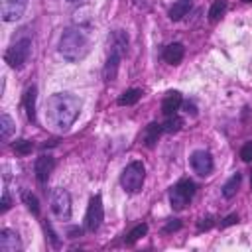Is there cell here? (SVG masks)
<instances>
[{"instance_id": "f546056e", "label": "cell", "mask_w": 252, "mask_h": 252, "mask_svg": "<svg viewBox=\"0 0 252 252\" xmlns=\"http://www.w3.org/2000/svg\"><path fill=\"white\" fill-rule=\"evenodd\" d=\"M238 222V217L236 215H230L224 219V222H220V226H230V224H236Z\"/></svg>"}, {"instance_id": "484cf974", "label": "cell", "mask_w": 252, "mask_h": 252, "mask_svg": "<svg viewBox=\"0 0 252 252\" xmlns=\"http://www.w3.org/2000/svg\"><path fill=\"white\" fill-rule=\"evenodd\" d=\"M24 203H26V207H28L33 215H39V203H37V197H35V195L26 193V195H24Z\"/></svg>"}, {"instance_id": "8fae6325", "label": "cell", "mask_w": 252, "mask_h": 252, "mask_svg": "<svg viewBox=\"0 0 252 252\" xmlns=\"http://www.w3.org/2000/svg\"><path fill=\"white\" fill-rule=\"evenodd\" d=\"M0 250L2 252H18L22 250V242L18 238V234L10 228L0 230Z\"/></svg>"}, {"instance_id": "1f68e13d", "label": "cell", "mask_w": 252, "mask_h": 252, "mask_svg": "<svg viewBox=\"0 0 252 252\" xmlns=\"http://www.w3.org/2000/svg\"><path fill=\"white\" fill-rule=\"evenodd\" d=\"M185 112H187V114H191V116H195V114H197V110H195V106H193L191 102H185Z\"/></svg>"}, {"instance_id": "5bb4252c", "label": "cell", "mask_w": 252, "mask_h": 252, "mask_svg": "<svg viewBox=\"0 0 252 252\" xmlns=\"http://www.w3.org/2000/svg\"><path fill=\"white\" fill-rule=\"evenodd\" d=\"M183 55H185V47H183L179 41L169 43V45L163 49V59H165V63H169V65H177V63H181Z\"/></svg>"}, {"instance_id": "7a4b0ae2", "label": "cell", "mask_w": 252, "mask_h": 252, "mask_svg": "<svg viewBox=\"0 0 252 252\" xmlns=\"http://www.w3.org/2000/svg\"><path fill=\"white\" fill-rule=\"evenodd\" d=\"M59 53L67 61H79L89 53V35L83 28H69L61 33Z\"/></svg>"}, {"instance_id": "603a6c76", "label": "cell", "mask_w": 252, "mask_h": 252, "mask_svg": "<svg viewBox=\"0 0 252 252\" xmlns=\"http://www.w3.org/2000/svg\"><path fill=\"white\" fill-rule=\"evenodd\" d=\"M183 126V120L177 116V114H171V116H165V122L161 124L163 132H179Z\"/></svg>"}, {"instance_id": "3957f363", "label": "cell", "mask_w": 252, "mask_h": 252, "mask_svg": "<svg viewBox=\"0 0 252 252\" xmlns=\"http://www.w3.org/2000/svg\"><path fill=\"white\" fill-rule=\"evenodd\" d=\"M144 179H146V167L142 161H130L122 175H120V185L126 193H138L144 185Z\"/></svg>"}, {"instance_id": "d6a6232c", "label": "cell", "mask_w": 252, "mask_h": 252, "mask_svg": "<svg viewBox=\"0 0 252 252\" xmlns=\"http://www.w3.org/2000/svg\"><path fill=\"white\" fill-rule=\"evenodd\" d=\"M134 2H136V6H138V8H142V10H148V8H150L148 0H134Z\"/></svg>"}, {"instance_id": "4316f807", "label": "cell", "mask_w": 252, "mask_h": 252, "mask_svg": "<svg viewBox=\"0 0 252 252\" xmlns=\"http://www.w3.org/2000/svg\"><path fill=\"white\" fill-rule=\"evenodd\" d=\"M240 158L242 161H252V142H246L240 150Z\"/></svg>"}, {"instance_id": "ffe728a7", "label": "cell", "mask_w": 252, "mask_h": 252, "mask_svg": "<svg viewBox=\"0 0 252 252\" xmlns=\"http://www.w3.org/2000/svg\"><path fill=\"white\" fill-rule=\"evenodd\" d=\"M12 132H14V120L8 114H2L0 116V138H2V142H8Z\"/></svg>"}, {"instance_id": "f1b7e54d", "label": "cell", "mask_w": 252, "mask_h": 252, "mask_svg": "<svg viewBox=\"0 0 252 252\" xmlns=\"http://www.w3.org/2000/svg\"><path fill=\"white\" fill-rule=\"evenodd\" d=\"M179 226H181V222H179L177 219H173L171 222H167V224H165V232H171V230H177Z\"/></svg>"}, {"instance_id": "e575fe53", "label": "cell", "mask_w": 252, "mask_h": 252, "mask_svg": "<svg viewBox=\"0 0 252 252\" xmlns=\"http://www.w3.org/2000/svg\"><path fill=\"white\" fill-rule=\"evenodd\" d=\"M67 2H79V0H67Z\"/></svg>"}, {"instance_id": "d6986e66", "label": "cell", "mask_w": 252, "mask_h": 252, "mask_svg": "<svg viewBox=\"0 0 252 252\" xmlns=\"http://www.w3.org/2000/svg\"><path fill=\"white\" fill-rule=\"evenodd\" d=\"M240 181H242V175H240V173H234V175L222 185V195H224L226 199L234 197L236 191H238V187H240Z\"/></svg>"}, {"instance_id": "277c9868", "label": "cell", "mask_w": 252, "mask_h": 252, "mask_svg": "<svg viewBox=\"0 0 252 252\" xmlns=\"http://www.w3.org/2000/svg\"><path fill=\"white\" fill-rule=\"evenodd\" d=\"M30 55H32V39H30V37H22V39L14 41V43L6 49L4 59H6V63H8L10 67L22 69V67L28 63Z\"/></svg>"}, {"instance_id": "2e32d148", "label": "cell", "mask_w": 252, "mask_h": 252, "mask_svg": "<svg viewBox=\"0 0 252 252\" xmlns=\"http://www.w3.org/2000/svg\"><path fill=\"white\" fill-rule=\"evenodd\" d=\"M161 132H163L161 124H156V122L148 124V126H146V130H144V144H146L148 148H154Z\"/></svg>"}, {"instance_id": "cb8c5ba5", "label": "cell", "mask_w": 252, "mask_h": 252, "mask_svg": "<svg viewBox=\"0 0 252 252\" xmlns=\"http://www.w3.org/2000/svg\"><path fill=\"white\" fill-rule=\"evenodd\" d=\"M126 47H128V37L124 35V32H114L112 33V49H118L120 53H124L126 51Z\"/></svg>"}, {"instance_id": "4dcf8cb0", "label": "cell", "mask_w": 252, "mask_h": 252, "mask_svg": "<svg viewBox=\"0 0 252 252\" xmlns=\"http://www.w3.org/2000/svg\"><path fill=\"white\" fill-rule=\"evenodd\" d=\"M211 226H213V219L211 217H207V219H203L199 222V228H211Z\"/></svg>"}, {"instance_id": "30bf717a", "label": "cell", "mask_w": 252, "mask_h": 252, "mask_svg": "<svg viewBox=\"0 0 252 252\" xmlns=\"http://www.w3.org/2000/svg\"><path fill=\"white\" fill-rule=\"evenodd\" d=\"M53 167H55V159H53L51 156H41V158H37V159H35V167H33L37 181H39V183H45V181L49 179V175L53 173Z\"/></svg>"}, {"instance_id": "d4e9b609", "label": "cell", "mask_w": 252, "mask_h": 252, "mask_svg": "<svg viewBox=\"0 0 252 252\" xmlns=\"http://www.w3.org/2000/svg\"><path fill=\"white\" fill-rule=\"evenodd\" d=\"M14 150H16L18 154L26 156V154H30V152L33 150V142H32V140H16V142H14Z\"/></svg>"}, {"instance_id": "8992f818", "label": "cell", "mask_w": 252, "mask_h": 252, "mask_svg": "<svg viewBox=\"0 0 252 252\" xmlns=\"http://www.w3.org/2000/svg\"><path fill=\"white\" fill-rule=\"evenodd\" d=\"M102 219H104L102 199H100V195H94V197H91L89 209H87V215H85V226H87V230L94 232L102 224Z\"/></svg>"}, {"instance_id": "9c48e42d", "label": "cell", "mask_w": 252, "mask_h": 252, "mask_svg": "<svg viewBox=\"0 0 252 252\" xmlns=\"http://www.w3.org/2000/svg\"><path fill=\"white\" fill-rule=\"evenodd\" d=\"M28 0H0V14L4 22H16L24 16Z\"/></svg>"}, {"instance_id": "ac0fdd59", "label": "cell", "mask_w": 252, "mask_h": 252, "mask_svg": "<svg viewBox=\"0 0 252 252\" xmlns=\"http://www.w3.org/2000/svg\"><path fill=\"white\" fill-rule=\"evenodd\" d=\"M142 96V91L140 89H128L124 91L120 96H118V104L120 106H130V104H136Z\"/></svg>"}, {"instance_id": "836d02e7", "label": "cell", "mask_w": 252, "mask_h": 252, "mask_svg": "<svg viewBox=\"0 0 252 252\" xmlns=\"http://www.w3.org/2000/svg\"><path fill=\"white\" fill-rule=\"evenodd\" d=\"M250 185H252V171H250Z\"/></svg>"}, {"instance_id": "44dd1931", "label": "cell", "mask_w": 252, "mask_h": 252, "mask_svg": "<svg viewBox=\"0 0 252 252\" xmlns=\"http://www.w3.org/2000/svg\"><path fill=\"white\" fill-rule=\"evenodd\" d=\"M226 6H228L226 0H215L213 6H211V10H209V20H211V22H219V20L224 16Z\"/></svg>"}, {"instance_id": "7402d4cb", "label": "cell", "mask_w": 252, "mask_h": 252, "mask_svg": "<svg viewBox=\"0 0 252 252\" xmlns=\"http://www.w3.org/2000/svg\"><path fill=\"white\" fill-rule=\"evenodd\" d=\"M146 232H148V224H144V222H142V224H136V226L124 236V242H126V244H134V242H138L142 236H146Z\"/></svg>"}, {"instance_id": "9a60e30c", "label": "cell", "mask_w": 252, "mask_h": 252, "mask_svg": "<svg viewBox=\"0 0 252 252\" xmlns=\"http://www.w3.org/2000/svg\"><path fill=\"white\" fill-rule=\"evenodd\" d=\"M35 98H37V89L32 85L26 89V94H24V108L32 122H35Z\"/></svg>"}, {"instance_id": "7c38bea8", "label": "cell", "mask_w": 252, "mask_h": 252, "mask_svg": "<svg viewBox=\"0 0 252 252\" xmlns=\"http://www.w3.org/2000/svg\"><path fill=\"white\" fill-rule=\"evenodd\" d=\"M120 57H122V53H120L118 49H110V55H108L106 65H104V71H102L104 81H114V79H116V75H118V65H120Z\"/></svg>"}, {"instance_id": "4fadbf2b", "label": "cell", "mask_w": 252, "mask_h": 252, "mask_svg": "<svg viewBox=\"0 0 252 252\" xmlns=\"http://www.w3.org/2000/svg\"><path fill=\"white\" fill-rule=\"evenodd\" d=\"M179 106H181V94H179L177 91H169V93L163 96V100H161V112H163L165 116L175 114Z\"/></svg>"}, {"instance_id": "52a82bcc", "label": "cell", "mask_w": 252, "mask_h": 252, "mask_svg": "<svg viewBox=\"0 0 252 252\" xmlns=\"http://www.w3.org/2000/svg\"><path fill=\"white\" fill-rule=\"evenodd\" d=\"M51 211L57 219L71 217V195L65 189H55L51 193Z\"/></svg>"}, {"instance_id": "ba28073f", "label": "cell", "mask_w": 252, "mask_h": 252, "mask_svg": "<svg viewBox=\"0 0 252 252\" xmlns=\"http://www.w3.org/2000/svg\"><path fill=\"white\" fill-rule=\"evenodd\" d=\"M189 161H191V167H193V171L197 175H201V177L211 175V171H213V156L207 150H195L191 154Z\"/></svg>"}, {"instance_id": "e0dca14e", "label": "cell", "mask_w": 252, "mask_h": 252, "mask_svg": "<svg viewBox=\"0 0 252 252\" xmlns=\"http://www.w3.org/2000/svg\"><path fill=\"white\" fill-rule=\"evenodd\" d=\"M191 10V0H179L169 8V20L179 22L183 16H187V12Z\"/></svg>"}, {"instance_id": "d590c367", "label": "cell", "mask_w": 252, "mask_h": 252, "mask_svg": "<svg viewBox=\"0 0 252 252\" xmlns=\"http://www.w3.org/2000/svg\"><path fill=\"white\" fill-rule=\"evenodd\" d=\"M242 2H252V0H242Z\"/></svg>"}, {"instance_id": "6da1fadb", "label": "cell", "mask_w": 252, "mask_h": 252, "mask_svg": "<svg viewBox=\"0 0 252 252\" xmlns=\"http://www.w3.org/2000/svg\"><path fill=\"white\" fill-rule=\"evenodd\" d=\"M81 112V100L71 93H57L47 98L45 104V118L51 128L65 132L73 126Z\"/></svg>"}, {"instance_id": "5b68a950", "label": "cell", "mask_w": 252, "mask_h": 252, "mask_svg": "<svg viewBox=\"0 0 252 252\" xmlns=\"http://www.w3.org/2000/svg\"><path fill=\"white\" fill-rule=\"evenodd\" d=\"M195 189H197V185H195L191 179H181V181H177V183L169 189V203H171V207H173L175 211L185 209V207L189 205V201L193 199Z\"/></svg>"}, {"instance_id": "83f0119b", "label": "cell", "mask_w": 252, "mask_h": 252, "mask_svg": "<svg viewBox=\"0 0 252 252\" xmlns=\"http://www.w3.org/2000/svg\"><path fill=\"white\" fill-rule=\"evenodd\" d=\"M10 205H12V201H10L8 193L4 191V195H2V207H0V213H6V211L10 209Z\"/></svg>"}]
</instances>
